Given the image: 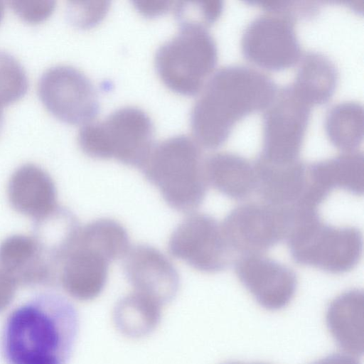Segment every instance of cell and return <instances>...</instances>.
I'll return each instance as SVG.
<instances>
[{
	"label": "cell",
	"instance_id": "obj_1",
	"mask_svg": "<svg viewBox=\"0 0 364 364\" xmlns=\"http://www.w3.org/2000/svg\"><path fill=\"white\" fill-rule=\"evenodd\" d=\"M79 326L77 310L65 297L39 294L14 309L2 329L6 364H67Z\"/></svg>",
	"mask_w": 364,
	"mask_h": 364
},
{
	"label": "cell",
	"instance_id": "obj_2",
	"mask_svg": "<svg viewBox=\"0 0 364 364\" xmlns=\"http://www.w3.org/2000/svg\"><path fill=\"white\" fill-rule=\"evenodd\" d=\"M202 90L192 107L190 123L198 144L213 149L226 141L237 121L265 109L278 88L265 73L234 64L219 68Z\"/></svg>",
	"mask_w": 364,
	"mask_h": 364
},
{
	"label": "cell",
	"instance_id": "obj_3",
	"mask_svg": "<svg viewBox=\"0 0 364 364\" xmlns=\"http://www.w3.org/2000/svg\"><path fill=\"white\" fill-rule=\"evenodd\" d=\"M201 146L180 134L154 144L141 168L164 201L178 212L191 213L203 202L208 183Z\"/></svg>",
	"mask_w": 364,
	"mask_h": 364
},
{
	"label": "cell",
	"instance_id": "obj_4",
	"mask_svg": "<svg viewBox=\"0 0 364 364\" xmlns=\"http://www.w3.org/2000/svg\"><path fill=\"white\" fill-rule=\"evenodd\" d=\"M285 240L296 263L332 274L353 269L363 252V235L359 229L326 224L318 210L299 213Z\"/></svg>",
	"mask_w": 364,
	"mask_h": 364
},
{
	"label": "cell",
	"instance_id": "obj_5",
	"mask_svg": "<svg viewBox=\"0 0 364 364\" xmlns=\"http://www.w3.org/2000/svg\"><path fill=\"white\" fill-rule=\"evenodd\" d=\"M154 126L142 109H117L101 121L80 128L77 140L82 151L92 158L115 159L141 168L154 146Z\"/></svg>",
	"mask_w": 364,
	"mask_h": 364
},
{
	"label": "cell",
	"instance_id": "obj_6",
	"mask_svg": "<svg viewBox=\"0 0 364 364\" xmlns=\"http://www.w3.org/2000/svg\"><path fill=\"white\" fill-rule=\"evenodd\" d=\"M218 61L215 41L207 27L198 24L180 26L179 31L157 49L155 68L163 82L171 90L195 95Z\"/></svg>",
	"mask_w": 364,
	"mask_h": 364
},
{
	"label": "cell",
	"instance_id": "obj_7",
	"mask_svg": "<svg viewBox=\"0 0 364 364\" xmlns=\"http://www.w3.org/2000/svg\"><path fill=\"white\" fill-rule=\"evenodd\" d=\"M311 105L291 83L277 90L263 114V144L258 156L284 164L299 159Z\"/></svg>",
	"mask_w": 364,
	"mask_h": 364
},
{
	"label": "cell",
	"instance_id": "obj_8",
	"mask_svg": "<svg viewBox=\"0 0 364 364\" xmlns=\"http://www.w3.org/2000/svg\"><path fill=\"white\" fill-rule=\"evenodd\" d=\"M290 223L289 208L249 203L232 209L221 227L232 252L251 255H262L285 240Z\"/></svg>",
	"mask_w": 364,
	"mask_h": 364
},
{
	"label": "cell",
	"instance_id": "obj_9",
	"mask_svg": "<svg viewBox=\"0 0 364 364\" xmlns=\"http://www.w3.org/2000/svg\"><path fill=\"white\" fill-rule=\"evenodd\" d=\"M266 11L245 27L241 38L242 54L250 61L271 70L293 66L301 57L296 18L287 14Z\"/></svg>",
	"mask_w": 364,
	"mask_h": 364
},
{
	"label": "cell",
	"instance_id": "obj_10",
	"mask_svg": "<svg viewBox=\"0 0 364 364\" xmlns=\"http://www.w3.org/2000/svg\"><path fill=\"white\" fill-rule=\"evenodd\" d=\"M38 96L56 118L71 124H85L100 112L97 90L80 70L65 65L53 66L41 76Z\"/></svg>",
	"mask_w": 364,
	"mask_h": 364
},
{
	"label": "cell",
	"instance_id": "obj_11",
	"mask_svg": "<svg viewBox=\"0 0 364 364\" xmlns=\"http://www.w3.org/2000/svg\"><path fill=\"white\" fill-rule=\"evenodd\" d=\"M170 255L206 273L226 269L232 253L221 224L213 217L195 213L184 218L168 240Z\"/></svg>",
	"mask_w": 364,
	"mask_h": 364
},
{
	"label": "cell",
	"instance_id": "obj_12",
	"mask_svg": "<svg viewBox=\"0 0 364 364\" xmlns=\"http://www.w3.org/2000/svg\"><path fill=\"white\" fill-rule=\"evenodd\" d=\"M235 272L257 303L269 310L288 305L297 288L291 269L262 255H241L235 261Z\"/></svg>",
	"mask_w": 364,
	"mask_h": 364
},
{
	"label": "cell",
	"instance_id": "obj_13",
	"mask_svg": "<svg viewBox=\"0 0 364 364\" xmlns=\"http://www.w3.org/2000/svg\"><path fill=\"white\" fill-rule=\"evenodd\" d=\"M124 258V273L134 291L161 305L176 297L180 287L179 274L159 250L149 245H136L130 247Z\"/></svg>",
	"mask_w": 364,
	"mask_h": 364
},
{
	"label": "cell",
	"instance_id": "obj_14",
	"mask_svg": "<svg viewBox=\"0 0 364 364\" xmlns=\"http://www.w3.org/2000/svg\"><path fill=\"white\" fill-rule=\"evenodd\" d=\"M0 269L18 286L58 284V272L35 237L14 235L0 244Z\"/></svg>",
	"mask_w": 364,
	"mask_h": 364
},
{
	"label": "cell",
	"instance_id": "obj_15",
	"mask_svg": "<svg viewBox=\"0 0 364 364\" xmlns=\"http://www.w3.org/2000/svg\"><path fill=\"white\" fill-rule=\"evenodd\" d=\"M109 263L101 254L79 244L76 239L60 265L58 284L77 300L95 299L105 287Z\"/></svg>",
	"mask_w": 364,
	"mask_h": 364
},
{
	"label": "cell",
	"instance_id": "obj_16",
	"mask_svg": "<svg viewBox=\"0 0 364 364\" xmlns=\"http://www.w3.org/2000/svg\"><path fill=\"white\" fill-rule=\"evenodd\" d=\"M253 166L255 191L262 203L281 208L300 204L308 186V165L300 159L279 164L257 156Z\"/></svg>",
	"mask_w": 364,
	"mask_h": 364
},
{
	"label": "cell",
	"instance_id": "obj_17",
	"mask_svg": "<svg viewBox=\"0 0 364 364\" xmlns=\"http://www.w3.org/2000/svg\"><path fill=\"white\" fill-rule=\"evenodd\" d=\"M8 198L14 210L33 220L49 215L58 206L53 179L33 164H23L13 173L8 183Z\"/></svg>",
	"mask_w": 364,
	"mask_h": 364
},
{
	"label": "cell",
	"instance_id": "obj_18",
	"mask_svg": "<svg viewBox=\"0 0 364 364\" xmlns=\"http://www.w3.org/2000/svg\"><path fill=\"white\" fill-rule=\"evenodd\" d=\"M326 324L337 344L350 355L363 354V292L348 290L329 304Z\"/></svg>",
	"mask_w": 364,
	"mask_h": 364
},
{
	"label": "cell",
	"instance_id": "obj_19",
	"mask_svg": "<svg viewBox=\"0 0 364 364\" xmlns=\"http://www.w3.org/2000/svg\"><path fill=\"white\" fill-rule=\"evenodd\" d=\"M312 183L328 196L334 188L356 196L364 191V155L361 151H348L308 165Z\"/></svg>",
	"mask_w": 364,
	"mask_h": 364
},
{
	"label": "cell",
	"instance_id": "obj_20",
	"mask_svg": "<svg viewBox=\"0 0 364 364\" xmlns=\"http://www.w3.org/2000/svg\"><path fill=\"white\" fill-rule=\"evenodd\" d=\"M208 185L234 200L248 198L256 188L253 164L231 152H218L205 158Z\"/></svg>",
	"mask_w": 364,
	"mask_h": 364
},
{
	"label": "cell",
	"instance_id": "obj_21",
	"mask_svg": "<svg viewBox=\"0 0 364 364\" xmlns=\"http://www.w3.org/2000/svg\"><path fill=\"white\" fill-rule=\"evenodd\" d=\"M338 80V70L328 56L320 52L308 51L301 55L291 84L312 106L329 100L335 92Z\"/></svg>",
	"mask_w": 364,
	"mask_h": 364
},
{
	"label": "cell",
	"instance_id": "obj_22",
	"mask_svg": "<svg viewBox=\"0 0 364 364\" xmlns=\"http://www.w3.org/2000/svg\"><path fill=\"white\" fill-rule=\"evenodd\" d=\"M81 226L68 209L58 206L49 215L34 220L33 236L59 271L60 265L73 246Z\"/></svg>",
	"mask_w": 364,
	"mask_h": 364
},
{
	"label": "cell",
	"instance_id": "obj_23",
	"mask_svg": "<svg viewBox=\"0 0 364 364\" xmlns=\"http://www.w3.org/2000/svg\"><path fill=\"white\" fill-rule=\"evenodd\" d=\"M161 305L153 299L134 291L122 298L113 312L114 323L123 335L139 338L149 335L161 320Z\"/></svg>",
	"mask_w": 364,
	"mask_h": 364
},
{
	"label": "cell",
	"instance_id": "obj_24",
	"mask_svg": "<svg viewBox=\"0 0 364 364\" xmlns=\"http://www.w3.org/2000/svg\"><path fill=\"white\" fill-rule=\"evenodd\" d=\"M324 127L333 146L353 151L363 138V107L360 102L344 101L333 105L326 112Z\"/></svg>",
	"mask_w": 364,
	"mask_h": 364
},
{
	"label": "cell",
	"instance_id": "obj_25",
	"mask_svg": "<svg viewBox=\"0 0 364 364\" xmlns=\"http://www.w3.org/2000/svg\"><path fill=\"white\" fill-rule=\"evenodd\" d=\"M77 242L99 252L109 262L124 257L131 247L127 230L109 218L97 219L81 227Z\"/></svg>",
	"mask_w": 364,
	"mask_h": 364
},
{
	"label": "cell",
	"instance_id": "obj_26",
	"mask_svg": "<svg viewBox=\"0 0 364 364\" xmlns=\"http://www.w3.org/2000/svg\"><path fill=\"white\" fill-rule=\"evenodd\" d=\"M28 87L26 73L10 53L0 50V107L18 100Z\"/></svg>",
	"mask_w": 364,
	"mask_h": 364
},
{
	"label": "cell",
	"instance_id": "obj_27",
	"mask_svg": "<svg viewBox=\"0 0 364 364\" xmlns=\"http://www.w3.org/2000/svg\"><path fill=\"white\" fill-rule=\"evenodd\" d=\"M173 8L180 26L198 24L207 27L220 16L223 9V1H180L176 2Z\"/></svg>",
	"mask_w": 364,
	"mask_h": 364
},
{
	"label": "cell",
	"instance_id": "obj_28",
	"mask_svg": "<svg viewBox=\"0 0 364 364\" xmlns=\"http://www.w3.org/2000/svg\"><path fill=\"white\" fill-rule=\"evenodd\" d=\"M9 4L21 19L31 23H38L48 18L55 6L53 1H11Z\"/></svg>",
	"mask_w": 364,
	"mask_h": 364
},
{
	"label": "cell",
	"instance_id": "obj_29",
	"mask_svg": "<svg viewBox=\"0 0 364 364\" xmlns=\"http://www.w3.org/2000/svg\"><path fill=\"white\" fill-rule=\"evenodd\" d=\"M96 6L84 5L83 2L71 1L68 6V17L70 22L80 27H87L96 23L91 14L100 20L107 10L106 2L97 9L91 11Z\"/></svg>",
	"mask_w": 364,
	"mask_h": 364
},
{
	"label": "cell",
	"instance_id": "obj_30",
	"mask_svg": "<svg viewBox=\"0 0 364 364\" xmlns=\"http://www.w3.org/2000/svg\"><path fill=\"white\" fill-rule=\"evenodd\" d=\"M17 287L16 282L0 269V313L11 304Z\"/></svg>",
	"mask_w": 364,
	"mask_h": 364
},
{
	"label": "cell",
	"instance_id": "obj_31",
	"mask_svg": "<svg viewBox=\"0 0 364 364\" xmlns=\"http://www.w3.org/2000/svg\"><path fill=\"white\" fill-rule=\"evenodd\" d=\"M137 9L144 16H154L167 11L172 7V1H134Z\"/></svg>",
	"mask_w": 364,
	"mask_h": 364
},
{
	"label": "cell",
	"instance_id": "obj_32",
	"mask_svg": "<svg viewBox=\"0 0 364 364\" xmlns=\"http://www.w3.org/2000/svg\"><path fill=\"white\" fill-rule=\"evenodd\" d=\"M312 364H360L356 358L350 354L333 353Z\"/></svg>",
	"mask_w": 364,
	"mask_h": 364
},
{
	"label": "cell",
	"instance_id": "obj_33",
	"mask_svg": "<svg viewBox=\"0 0 364 364\" xmlns=\"http://www.w3.org/2000/svg\"><path fill=\"white\" fill-rule=\"evenodd\" d=\"M5 6L4 2L0 1V23L1 22L4 15Z\"/></svg>",
	"mask_w": 364,
	"mask_h": 364
},
{
	"label": "cell",
	"instance_id": "obj_34",
	"mask_svg": "<svg viewBox=\"0 0 364 364\" xmlns=\"http://www.w3.org/2000/svg\"><path fill=\"white\" fill-rule=\"evenodd\" d=\"M3 108L0 107V132L1 131L3 124H4V114H3Z\"/></svg>",
	"mask_w": 364,
	"mask_h": 364
},
{
	"label": "cell",
	"instance_id": "obj_35",
	"mask_svg": "<svg viewBox=\"0 0 364 364\" xmlns=\"http://www.w3.org/2000/svg\"><path fill=\"white\" fill-rule=\"evenodd\" d=\"M225 364H242V363H225Z\"/></svg>",
	"mask_w": 364,
	"mask_h": 364
}]
</instances>
